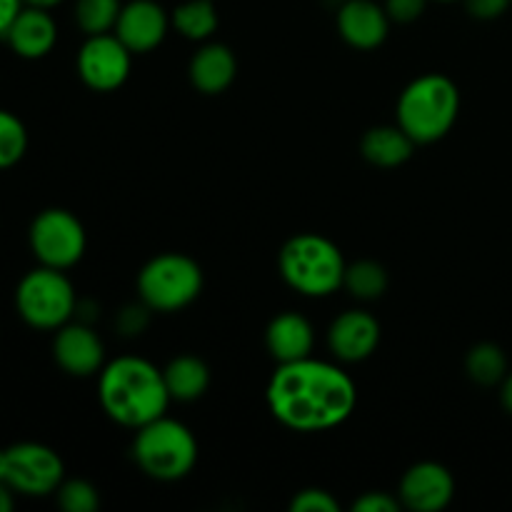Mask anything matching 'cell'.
I'll list each match as a JSON object with an SVG mask.
<instances>
[{"label": "cell", "instance_id": "36", "mask_svg": "<svg viewBox=\"0 0 512 512\" xmlns=\"http://www.w3.org/2000/svg\"><path fill=\"white\" fill-rule=\"evenodd\" d=\"M5 473H8V453L0 448V480H5Z\"/></svg>", "mask_w": 512, "mask_h": 512}, {"label": "cell", "instance_id": "33", "mask_svg": "<svg viewBox=\"0 0 512 512\" xmlns=\"http://www.w3.org/2000/svg\"><path fill=\"white\" fill-rule=\"evenodd\" d=\"M15 508V490L5 480H0V512H10Z\"/></svg>", "mask_w": 512, "mask_h": 512}, {"label": "cell", "instance_id": "8", "mask_svg": "<svg viewBox=\"0 0 512 512\" xmlns=\"http://www.w3.org/2000/svg\"><path fill=\"white\" fill-rule=\"evenodd\" d=\"M28 243L40 265L68 270L83 260L88 235L75 213L65 208H45L30 223Z\"/></svg>", "mask_w": 512, "mask_h": 512}, {"label": "cell", "instance_id": "5", "mask_svg": "<svg viewBox=\"0 0 512 512\" xmlns=\"http://www.w3.org/2000/svg\"><path fill=\"white\" fill-rule=\"evenodd\" d=\"M133 460L148 478L175 483L193 473L198 463V440L188 425L163 415L135 430Z\"/></svg>", "mask_w": 512, "mask_h": 512}, {"label": "cell", "instance_id": "7", "mask_svg": "<svg viewBox=\"0 0 512 512\" xmlns=\"http://www.w3.org/2000/svg\"><path fill=\"white\" fill-rule=\"evenodd\" d=\"M78 295L65 270L38 265L20 278L15 310L35 330H58L75 318Z\"/></svg>", "mask_w": 512, "mask_h": 512}, {"label": "cell", "instance_id": "27", "mask_svg": "<svg viewBox=\"0 0 512 512\" xmlns=\"http://www.w3.org/2000/svg\"><path fill=\"white\" fill-rule=\"evenodd\" d=\"M293 512H340V503L323 488H305L290 500Z\"/></svg>", "mask_w": 512, "mask_h": 512}, {"label": "cell", "instance_id": "37", "mask_svg": "<svg viewBox=\"0 0 512 512\" xmlns=\"http://www.w3.org/2000/svg\"><path fill=\"white\" fill-rule=\"evenodd\" d=\"M438 3H455V0H438Z\"/></svg>", "mask_w": 512, "mask_h": 512}, {"label": "cell", "instance_id": "23", "mask_svg": "<svg viewBox=\"0 0 512 512\" xmlns=\"http://www.w3.org/2000/svg\"><path fill=\"white\" fill-rule=\"evenodd\" d=\"M388 283V270L378 260H358V263H348V268H345L343 288L363 303L383 298Z\"/></svg>", "mask_w": 512, "mask_h": 512}, {"label": "cell", "instance_id": "15", "mask_svg": "<svg viewBox=\"0 0 512 512\" xmlns=\"http://www.w3.org/2000/svg\"><path fill=\"white\" fill-rule=\"evenodd\" d=\"M338 33L355 50L380 48L390 33L385 5L375 0H345L338 10Z\"/></svg>", "mask_w": 512, "mask_h": 512}, {"label": "cell", "instance_id": "12", "mask_svg": "<svg viewBox=\"0 0 512 512\" xmlns=\"http://www.w3.org/2000/svg\"><path fill=\"white\" fill-rule=\"evenodd\" d=\"M400 505L413 512H440L455 498V478L445 465L423 460L405 470L398 488Z\"/></svg>", "mask_w": 512, "mask_h": 512}, {"label": "cell", "instance_id": "9", "mask_svg": "<svg viewBox=\"0 0 512 512\" xmlns=\"http://www.w3.org/2000/svg\"><path fill=\"white\" fill-rule=\"evenodd\" d=\"M8 473L5 483L25 498L53 495L65 480V465L53 448L43 443H15L5 448Z\"/></svg>", "mask_w": 512, "mask_h": 512}, {"label": "cell", "instance_id": "1", "mask_svg": "<svg viewBox=\"0 0 512 512\" xmlns=\"http://www.w3.org/2000/svg\"><path fill=\"white\" fill-rule=\"evenodd\" d=\"M265 400L273 418L285 428L323 433L343 425L355 413L358 388L340 365L308 355L275 368Z\"/></svg>", "mask_w": 512, "mask_h": 512}, {"label": "cell", "instance_id": "32", "mask_svg": "<svg viewBox=\"0 0 512 512\" xmlns=\"http://www.w3.org/2000/svg\"><path fill=\"white\" fill-rule=\"evenodd\" d=\"M25 0H0V38H5L10 23L15 20V15L23 10Z\"/></svg>", "mask_w": 512, "mask_h": 512}, {"label": "cell", "instance_id": "24", "mask_svg": "<svg viewBox=\"0 0 512 512\" xmlns=\"http://www.w3.org/2000/svg\"><path fill=\"white\" fill-rule=\"evenodd\" d=\"M123 0H75V23L85 35L113 33Z\"/></svg>", "mask_w": 512, "mask_h": 512}, {"label": "cell", "instance_id": "35", "mask_svg": "<svg viewBox=\"0 0 512 512\" xmlns=\"http://www.w3.org/2000/svg\"><path fill=\"white\" fill-rule=\"evenodd\" d=\"M63 0H25V5H38V8H55V5H60Z\"/></svg>", "mask_w": 512, "mask_h": 512}, {"label": "cell", "instance_id": "26", "mask_svg": "<svg viewBox=\"0 0 512 512\" xmlns=\"http://www.w3.org/2000/svg\"><path fill=\"white\" fill-rule=\"evenodd\" d=\"M60 510L65 512H95L100 508V493L93 483L83 478H70L55 490Z\"/></svg>", "mask_w": 512, "mask_h": 512}, {"label": "cell", "instance_id": "10", "mask_svg": "<svg viewBox=\"0 0 512 512\" xmlns=\"http://www.w3.org/2000/svg\"><path fill=\"white\" fill-rule=\"evenodd\" d=\"M80 80L95 93H113L123 88L133 68V53L115 33L85 35L75 60Z\"/></svg>", "mask_w": 512, "mask_h": 512}, {"label": "cell", "instance_id": "4", "mask_svg": "<svg viewBox=\"0 0 512 512\" xmlns=\"http://www.w3.org/2000/svg\"><path fill=\"white\" fill-rule=\"evenodd\" d=\"M345 255L320 233H298L278 253L280 278L305 298H328L343 288Z\"/></svg>", "mask_w": 512, "mask_h": 512}, {"label": "cell", "instance_id": "14", "mask_svg": "<svg viewBox=\"0 0 512 512\" xmlns=\"http://www.w3.org/2000/svg\"><path fill=\"white\" fill-rule=\"evenodd\" d=\"M170 15L155 0H130L123 3L113 33L128 45L133 55H143L163 45L170 30Z\"/></svg>", "mask_w": 512, "mask_h": 512}, {"label": "cell", "instance_id": "13", "mask_svg": "<svg viewBox=\"0 0 512 512\" xmlns=\"http://www.w3.org/2000/svg\"><path fill=\"white\" fill-rule=\"evenodd\" d=\"M380 328L378 318L368 310H345L330 323L328 328V350L340 363H363L378 350Z\"/></svg>", "mask_w": 512, "mask_h": 512}, {"label": "cell", "instance_id": "6", "mask_svg": "<svg viewBox=\"0 0 512 512\" xmlns=\"http://www.w3.org/2000/svg\"><path fill=\"white\" fill-rule=\"evenodd\" d=\"M205 275L198 260L183 253H160L138 273V295L153 313H178L203 293Z\"/></svg>", "mask_w": 512, "mask_h": 512}, {"label": "cell", "instance_id": "30", "mask_svg": "<svg viewBox=\"0 0 512 512\" xmlns=\"http://www.w3.org/2000/svg\"><path fill=\"white\" fill-rule=\"evenodd\" d=\"M400 505L398 495L383 493V490H373V493L360 495L353 503V512H398Z\"/></svg>", "mask_w": 512, "mask_h": 512}, {"label": "cell", "instance_id": "16", "mask_svg": "<svg viewBox=\"0 0 512 512\" xmlns=\"http://www.w3.org/2000/svg\"><path fill=\"white\" fill-rule=\"evenodd\" d=\"M10 50L18 58L25 60H40L55 48L58 43V25H55L53 15L48 8H38V5H23L15 20L10 23L8 33H5Z\"/></svg>", "mask_w": 512, "mask_h": 512}, {"label": "cell", "instance_id": "31", "mask_svg": "<svg viewBox=\"0 0 512 512\" xmlns=\"http://www.w3.org/2000/svg\"><path fill=\"white\" fill-rule=\"evenodd\" d=\"M512 0H465V8L478 20H498L508 13Z\"/></svg>", "mask_w": 512, "mask_h": 512}, {"label": "cell", "instance_id": "21", "mask_svg": "<svg viewBox=\"0 0 512 512\" xmlns=\"http://www.w3.org/2000/svg\"><path fill=\"white\" fill-rule=\"evenodd\" d=\"M170 23L183 38L205 43L218 30V8L213 0H185L170 13Z\"/></svg>", "mask_w": 512, "mask_h": 512}, {"label": "cell", "instance_id": "3", "mask_svg": "<svg viewBox=\"0 0 512 512\" xmlns=\"http://www.w3.org/2000/svg\"><path fill=\"white\" fill-rule=\"evenodd\" d=\"M395 115H398V125L415 140V145L438 143L458 123V85L443 73L420 75L405 85Z\"/></svg>", "mask_w": 512, "mask_h": 512}, {"label": "cell", "instance_id": "17", "mask_svg": "<svg viewBox=\"0 0 512 512\" xmlns=\"http://www.w3.org/2000/svg\"><path fill=\"white\" fill-rule=\"evenodd\" d=\"M238 75V58L225 43H205L190 58L188 78L203 95H220L233 85Z\"/></svg>", "mask_w": 512, "mask_h": 512}, {"label": "cell", "instance_id": "34", "mask_svg": "<svg viewBox=\"0 0 512 512\" xmlns=\"http://www.w3.org/2000/svg\"><path fill=\"white\" fill-rule=\"evenodd\" d=\"M500 400H503V408L512 415V370L505 375L503 383H500Z\"/></svg>", "mask_w": 512, "mask_h": 512}, {"label": "cell", "instance_id": "2", "mask_svg": "<svg viewBox=\"0 0 512 512\" xmlns=\"http://www.w3.org/2000/svg\"><path fill=\"white\" fill-rule=\"evenodd\" d=\"M98 400L113 423L133 430L163 418L173 403L163 370L138 355H123L103 365L98 373Z\"/></svg>", "mask_w": 512, "mask_h": 512}, {"label": "cell", "instance_id": "20", "mask_svg": "<svg viewBox=\"0 0 512 512\" xmlns=\"http://www.w3.org/2000/svg\"><path fill=\"white\" fill-rule=\"evenodd\" d=\"M163 378L168 385L170 400H178V403H195L210 388V368L198 355L173 358L163 368Z\"/></svg>", "mask_w": 512, "mask_h": 512}, {"label": "cell", "instance_id": "29", "mask_svg": "<svg viewBox=\"0 0 512 512\" xmlns=\"http://www.w3.org/2000/svg\"><path fill=\"white\" fill-rule=\"evenodd\" d=\"M425 8H428V0H385V13L390 23H415L425 13Z\"/></svg>", "mask_w": 512, "mask_h": 512}, {"label": "cell", "instance_id": "22", "mask_svg": "<svg viewBox=\"0 0 512 512\" xmlns=\"http://www.w3.org/2000/svg\"><path fill=\"white\" fill-rule=\"evenodd\" d=\"M465 373L473 383L483 385V388H493V385L503 383L505 375L510 373L508 355L495 343L473 345L465 355Z\"/></svg>", "mask_w": 512, "mask_h": 512}, {"label": "cell", "instance_id": "28", "mask_svg": "<svg viewBox=\"0 0 512 512\" xmlns=\"http://www.w3.org/2000/svg\"><path fill=\"white\" fill-rule=\"evenodd\" d=\"M150 313H153V310H150L143 300H140V305L138 303L125 305V308L118 313V318H115V325H118V330L125 335V338H135V335H140L145 328H148Z\"/></svg>", "mask_w": 512, "mask_h": 512}, {"label": "cell", "instance_id": "18", "mask_svg": "<svg viewBox=\"0 0 512 512\" xmlns=\"http://www.w3.org/2000/svg\"><path fill=\"white\" fill-rule=\"evenodd\" d=\"M265 345L268 353L273 355L275 363H293V360H303L313 355L315 345V330L305 315L280 313L275 315L265 330Z\"/></svg>", "mask_w": 512, "mask_h": 512}, {"label": "cell", "instance_id": "19", "mask_svg": "<svg viewBox=\"0 0 512 512\" xmlns=\"http://www.w3.org/2000/svg\"><path fill=\"white\" fill-rule=\"evenodd\" d=\"M415 140L400 125H375L360 140V153L375 168H400L413 158Z\"/></svg>", "mask_w": 512, "mask_h": 512}, {"label": "cell", "instance_id": "11", "mask_svg": "<svg viewBox=\"0 0 512 512\" xmlns=\"http://www.w3.org/2000/svg\"><path fill=\"white\" fill-rule=\"evenodd\" d=\"M53 358L73 378H93L105 365V345L90 323L70 320L55 330Z\"/></svg>", "mask_w": 512, "mask_h": 512}, {"label": "cell", "instance_id": "25", "mask_svg": "<svg viewBox=\"0 0 512 512\" xmlns=\"http://www.w3.org/2000/svg\"><path fill=\"white\" fill-rule=\"evenodd\" d=\"M28 153V128L10 110L0 108V170L13 168Z\"/></svg>", "mask_w": 512, "mask_h": 512}]
</instances>
